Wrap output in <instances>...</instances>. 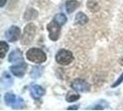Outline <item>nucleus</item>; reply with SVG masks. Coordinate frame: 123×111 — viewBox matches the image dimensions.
I'll list each match as a JSON object with an SVG mask.
<instances>
[{"instance_id": "20e7f679", "label": "nucleus", "mask_w": 123, "mask_h": 111, "mask_svg": "<svg viewBox=\"0 0 123 111\" xmlns=\"http://www.w3.org/2000/svg\"><path fill=\"white\" fill-rule=\"evenodd\" d=\"M5 102L7 105L12 106V108H20L23 105V99L12 92H6L5 94Z\"/></svg>"}, {"instance_id": "2eb2a0df", "label": "nucleus", "mask_w": 123, "mask_h": 111, "mask_svg": "<svg viewBox=\"0 0 123 111\" xmlns=\"http://www.w3.org/2000/svg\"><path fill=\"white\" fill-rule=\"evenodd\" d=\"M54 21H55V23H57L59 26H62V25H64L67 22V18H66V16L64 14L60 13V14L55 15V18H54Z\"/></svg>"}, {"instance_id": "a211bd4d", "label": "nucleus", "mask_w": 123, "mask_h": 111, "mask_svg": "<svg viewBox=\"0 0 123 111\" xmlns=\"http://www.w3.org/2000/svg\"><path fill=\"white\" fill-rule=\"evenodd\" d=\"M42 69L43 68L42 67H34V68H32V71H31V77L32 78H34V79H36V78H39L40 76H41V74H42Z\"/></svg>"}, {"instance_id": "ddd939ff", "label": "nucleus", "mask_w": 123, "mask_h": 111, "mask_svg": "<svg viewBox=\"0 0 123 111\" xmlns=\"http://www.w3.org/2000/svg\"><path fill=\"white\" fill-rule=\"evenodd\" d=\"M76 23H78L79 25H84L87 23L88 21V17L84 13L79 12L76 15Z\"/></svg>"}, {"instance_id": "f257e3e1", "label": "nucleus", "mask_w": 123, "mask_h": 111, "mask_svg": "<svg viewBox=\"0 0 123 111\" xmlns=\"http://www.w3.org/2000/svg\"><path fill=\"white\" fill-rule=\"evenodd\" d=\"M26 57L28 60L34 63H43L46 60V56L44 52L38 48H31L27 51Z\"/></svg>"}, {"instance_id": "0eeeda50", "label": "nucleus", "mask_w": 123, "mask_h": 111, "mask_svg": "<svg viewBox=\"0 0 123 111\" xmlns=\"http://www.w3.org/2000/svg\"><path fill=\"white\" fill-rule=\"evenodd\" d=\"M20 36V30L17 26H11L6 32V39L9 42H16Z\"/></svg>"}, {"instance_id": "f03ea898", "label": "nucleus", "mask_w": 123, "mask_h": 111, "mask_svg": "<svg viewBox=\"0 0 123 111\" xmlns=\"http://www.w3.org/2000/svg\"><path fill=\"white\" fill-rule=\"evenodd\" d=\"M55 60H56V62L58 64H60L62 66H66V65H68L69 63L72 62V60H73V55L68 50L61 49L56 53Z\"/></svg>"}, {"instance_id": "4468645a", "label": "nucleus", "mask_w": 123, "mask_h": 111, "mask_svg": "<svg viewBox=\"0 0 123 111\" xmlns=\"http://www.w3.org/2000/svg\"><path fill=\"white\" fill-rule=\"evenodd\" d=\"M87 7L92 12H96V11H98L99 8H100L98 3L96 1H93V0H89L87 2Z\"/></svg>"}, {"instance_id": "f8f14e48", "label": "nucleus", "mask_w": 123, "mask_h": 111, "mask_svg": "<svg viewBox=\"0 0 123 111\" xmlns=\"http://www.w3.org/2000/svg\"><path fill=\"white\" fill-rule=\"evenodd\" d=\"M1 82H2L3 88H7V87L11 86V84H12V79H11L10 75L7 74L6 72H5V73L3 74V76H2Z\"/></svg>"}, {"instance_id": "423d86ee", "label": "nucleus", "mask_w": 123, "mask_h": 111, "mask_svg": "<svg viewBox=\"0 0 123 111\" xmlns=\"http://www.w3.org/2000/svg\"><path fill=\"white\" fill-rule=\"evenodd\" d=\"M47 30L49 31V38L52 41H56L60 35V26L55 21L50 22L47 25Z\"/></svg>"}, {"instance_id": "7ed1b4c3", "label": "nucleus", "mask_w": 123, "mask_h": 111, "mask_svg": "<svg viewBox=\"0 0 123 111\" xmlns=\"http://www.w3.org/2000/svg\"><path fill=\"white\" fill-rule=\"evenodd\" d=\"M35 33H36V26L33 23L26 25L24 31L22 33V37H21V43L22 44L30 43L35 36Z\"/></svg>"}, {"instance_id": "6ab92c4d", "label": "nucleus", "mask_w": 123, "mask_h": 111, "mask_svg": "<svg viewBox=\"0 0 123 111\" xmlns=\"http://www.w3.org/2000/svg\"><path fill=\"white\" fill-rule=\"evenodd\" d=\"M8 45H7V43L6 42H4V41H2L1 43H0V50H1V58H4L5 57V56H6V52H7V50H8Z\"/></svg>"}, {"instance_id": "9d476101", "label": "nucleus", "mask_w": 123, "mask_h": 111, "mask_svg": "<svg viewBox=\"0 0 123 111\" xmlns=\"http://www.w3.org/2000/svg\"><path fill=\"white\" fill-rule=\"evenodd\" d=\"M31 95L35 99H39L44 94V89L40 85H33L31 88Z\"/></svg>"}, {"instance_id": "4be33fe9", "label": "nucleus", "mask_w": 123, "mask_h": 111, "mask_svg": "<svg viewBox=\"0 0 123 111\" xmlns=\"http://www.w3.org/2000/svg\"><path fill=\"white\" fill-rule=\"evenodd\" d=\"M5 4H6V0H1V3H0V6L2 7V6H5Z\"/></svg>"}, {"instance_id": "39448f33", "label": "nucleus", "mask_w": 123, "mask_h": 111, "mask_svg": "<svg viewBox=\"0 0 123 111\" xmlns=\"http://www.w3.org/2000/svg\"><path fill=\"white\" fill-rule=\"evenodd\" d=\"M71 87L75 91L80 92H88L90 90V84L87 82L86 80H81V79H76L72 81Z\"/></svg>"}, {"instance_id": "1a4fd4ad", "label": "nucleus", "mask_w": 123, "mask_h": 111, "mask_svg": "<svg viewBox=\"0 0 123 111\" xmlns=\"http://www.w3.org/2000/svg\"><path fill=\"white\" fill-rule=\"evenodd\" d=\"M23 60V55L20 50L16 49L10 53L8 56V61L10 63H18V62H22Z\"/></svg>"}, {"instance_id": "9b49d317", "label": "nucleus", "mask_w": 123, "mask_h": 111, "mask_svg": "<svg viewBox=\"0 0 123 111\" xmlns=\"http://www.w3.org/2000/svg\"><path fill=\"white\" fill-rule=\"evenodd\" d=\"M80 6V3L76 0H68L66 3V10L68 13H72Z\"/></svg>"}, {"instance_id": "412c9836", "label": "nucleus", "mask_w": 123, "mask_h": 111, "mask_svg": "<svg viewBox=\"0 0 123 111\" xmlns=\"http://www.w3.org/2000/svg\"><path fill=\"white\" fill-rule=\"evenodd\" d=\"M68 109V110H71V109H78V105H74V106H69Z\"/></svg>"}, {"instance_id": "dca6fc26", "label": "nucleus", "mask_w": 123, "mask_h": 111, "mask_svg": "<svg viewBox=\"0 0 123 111\" xmlns=\"http://www.w3.org/2000/svg\"><path fill=\"white\" fill-rule=\"evenodd\" d=\"M37 11H35L34 9H32V8H30V9H28L26 13H25V19H27V20H30V19H34V18L37 17Z\"/></svg>"}, {"instance_id": "aec40b11", "label": "nucleus", "mask_w": 123, "mask_h": 111, "mask_svg": "<svg viewBox=\"0 0 123 111\" xmlns=\"http://www.w3.org/2000/svg\"><path fill=\"white\" fill-rule=\"evenodd\" d=\"M122 81H123V73L121 74L120 76H119V78H118V79L117 80V81H116V82H114V84L112 85V87H113V88L117 87V85H119V84H120V83H121Z\"/></svg>"}, {"instance_id": "6e6552de", "label": "nucleus", "mask_w": 123, "mask_h": 111, "mask_svg": "<svg viewBox=\"0 0 123 111\" xmlns=\"http://www.w3.org/2000/svg\"><path fill=\"white\" fill-rule=\"evenodd\" d=\"M27 69V64L25 62H19V64L15 65V66H11L10 67V70L15 76L17 77H22L26 72Z\"/></svg>"}, {"instance_id": "f3484780", "label": "nucleus", "mask_w": 123, "mask_h": 111, "mask_svg": "<svg viewBox=\"0 0 123 111\" xmlns=\"http://www.w3.org/2000/svg\"><path fill=\"white\" fill-rule=\"evenodd\" d=\"M79 98H80V95L75 92H68L66 96V100L68 102H74V101H77Z\"/></svg>"}]
</instances>
